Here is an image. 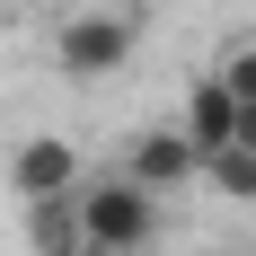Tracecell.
<instances>
[{
    "label": "cell",
    "mask_w": 256,
    "mask_h": 256,
    "mask_svg": "<svg viewBox=\"0 0 256 256\" xmlns=\"http://www.w3.org/2000/svg\"><path fill=\"white\" fill-rule=\"evenodd\" d=\"M80 238L88 256H142L159 238V194L142 177H80Z\"/></svg>",
    "instance_id": "1"
},
{
    "label": "cell",
    "mask_w": 256,
    "mask_h": 256,
    "mask_svg": "<svg viewBox=\"0 0 256 256\" xmlns=\"http://www.w3.org/2000/svg\"><path fill=\"white\" fill-rule=\"evenodd\" d=\"M132 44H142V26H132L124 9H80V18L53 26V62L71 80H115L132 62Z\"/></svg>",
    "instance_id": "2"
},
{
    "label": "cell",
    "mask_w": 256,
    "mask_h": 256,
    "mask_svg": "<svg viewBox=\"0 0 256 256\" xmlns=\"http://www.w3.org/2000/svg\"><path fill=\"white\" fill-rule=\"evenodd\" d=\"M88 177V159H80L71 132H26L18 150H9V194L18 204H53V194H80Z\"/></svg>",
    "instance_id": "3"
},
{
    "label": "cell",
    "mask_w": 256,
    "mask_h": 256,
    "mask_svg": "<svg viewBox=\"0 0 256 256\" xmlns=\"http://www.w3.org/2000/svg\"><path fill=\"white\" fill-rule=\"evenodd\" d=\"M124 177H142L150 194H177V186H194V177H204V150L186 142V124H150V132H132Z\"/></svg>",
    "instance_id": "4"
},
{
    "label": "cell",
    "mask_w": 256,
    "mask_h": 256,
    "mask_svg": "<svg viewBox=\"0 0 256 256\" xmlns=\"http://www.w3.org/2000/svg\"><path fill=\"white\" fill-rule=\"evenodd\" d=\"M186 142H194V150H221V142H230L238 132V98L230 88H221V71H204V80H186Z\"/></svg>",
    "instance_id": "5"
},
{
    "label": "cell",
    "mask_w": 256,
    "mask_h": 256,
    "mask_svg": "<svg viewBox=\"0 0 256 256\" xmlns=\"http://www.w3.org/2000/svg\"><path fill=\"white\" fill-rule=\"evenodd\" d=\"M26 238H36V256H88V238H80V194L26 204Z\"/></svg>",
    "instance_id": "6"
},
{
    "label": "cell",
    "mask_w": 256,
    "mask_h": 256,
    "mask_svg": "<svg viewBox=\"0 0 256 256\" xmlns=\"http://www.w3.org/2000/svg\"><path fill=\"white\" fill-rule=\"evenodd\" d=\"M204 186L221 194V204H256V150H248V142L204 150Z\"/></svg>",
    "instance_id": "7"
},
{
    "label": "cell",
    "mask_w": 256,
    "mask_h": 256,
    "mask_svg": "<svg viewBox=\"0 0 256 256\" xmlns=\"http://www.w3.org/2000/svg\"><path fill=\"white\" fill-rule=\"evenodd\" d=\"M212 71H221V88H230L238 106H256V36H248V44H230L221 62H212Z\"/></svg>",
    "instance_id": "8"
},
{
    "label": "cell",
    "mask_w": 256,
    "mask_h": 256,
    "mask_svg": "<svg viewBox=\"0 0 256 256\" xmlns=\"http://www.w3.org/2000/svg\"><path fill=\"white\" fill-rule=\"evenodd\" d=\"M230 142H248V150H256V106H238V132H230Z\"/></svg>",
    "instance_id": "9"
}]
</instances>
